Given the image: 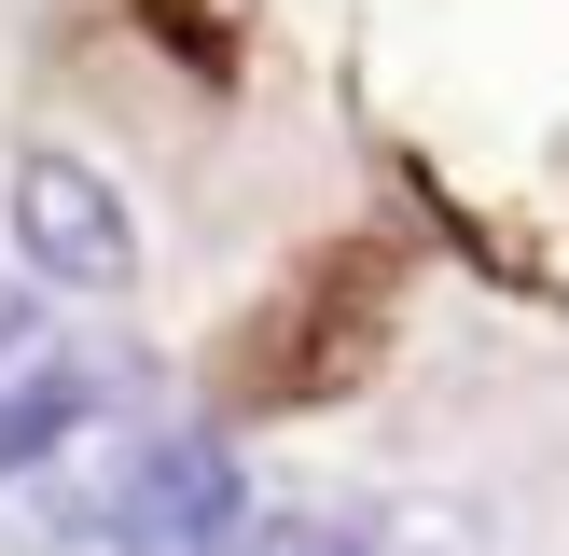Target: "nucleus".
Segmentation results:
<instances>
[{
	"label": "nucleus",
	"instance_id": "nucleus-1",
	"mask_svg": "<svg viewBox=\"0 0 569 556\" xmlns=\"http://www.w3.org/2000/svg\"><path fill=\"white\" fill-rule=\"evenodd\" d=\"M389 292H403V278H389L376 237L306 250V265L222 334V361H209L222 417H306V404H333V389H361L389 361Z\"/></svg>",
	"mask_w": 569,
	"mask_h": 556
},
{
	"label": "nucleus",
	"instance_id": "nucleus-4",
	"mask_svg": "<svg viewBox=\"0 0 569 556\" xmlns=\"http://www.w3.org/2000/svg\"><path fill=\"white\" fill-rule=\"evenodd\" d=\"M42 348H56V320H42L28 292H0V376H14V361H42Z\"/></svg>",
	"mask_w": 569,
	"mask_h": 556
},
{
	"label": "nucleus",
	"instance_id": "nucleus-2",
	"mask_svg": "<svg viewBox=\"0 0 569 556\" xmlns=\"http://www.w3.org/2000/svg\"><path fill=\"white\" fill-rule=\"evenodd\" d=\"M14 250H28L42 292H83V306H111V292L139 278L126 195H111L98 167H70V153H28V167H14Z\"/></svg>",
	"mask_w": 569,
	"mask_h": 556
},
{
	"label": "nucleus",
	"instance_id": "nucleus-3",
	"mask_svg": "<svg viewBox=\"0 0 569 556\" xmlns=\"http://www.w3.org/2000/svg\"><path fill=\"white\" fill-rule=\"evenodd\" d=\"M83 417H98V376H83L70 334H56L42 361H14V376H0V487H28V473H42Z\"/></svg>",
	"mask_w": 569,
	"mask_h": 556
}]
</instances>
